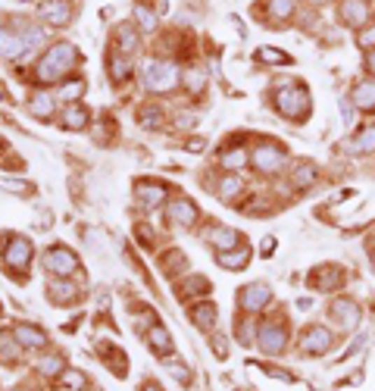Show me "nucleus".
Masks as SVG:
<instances>
[{"instance_id":"41","label":"nucleus","mask_w":375,"mask_h":391,"mask_svg":"<svg viewBox=\"0 0 375 391\" xmlns=\"http://www.w3.org/2000/svg\"><path fill=\"white\" fill-rule=\"evenodd\" d=\"M82 88H85V82H82V78H76V82H69V85H63V97H66V100H72V97H78V94H82Z\"/></svg>"},{"instance_id":"7","label":"nucleus","mask_w":375,"mask_h":391,"mask_svg":"<svg viewBox=\"0 0 375 391\" xmlns=\"http://www.w3.org/2000/svg\"><path fill=\"white\" fill-rule=\"evenodd\" d=\"M253 166H257L260 172H278L281 166H285V151H281L278 144H260L257 151H253Z\"/></svg>"},{"instance_id":"26","label":"nucleus","mask_w":375,"mask_h":391,"mask_svg":"<svg viewBox=\"0 0 375 391\" xmlns=\"http://www.w3.org/2000/svg\"><path fill=\"white\" fill-rule=\"evenodd\" d=\"M351 151L353 153H369V151H375V125H366V129L351 141Z\"/></svg>"},{"instance_id":"17","label":"nucleus","mask_w":375,"mask_h":391,"mask_svg":"<svg viewBox=\"0 0 375 391\" xmlns=\"http://www.w3.org/2000/svg\"><path fill=\"white\" fill-rule=\"evenodd\" d=\"M353 104L363 113H375V82H360L353 88Z\"/></svg>"},{"instance_id":"43","label":"nucleus","mask_w":375,"mask_h":391,"mask_svg":"<svg viewBox=\"0 0 375 391\" xmlns=\"http://www.w3.org/2000/svg\"><path fill=\"white\" fill-rule=\"evenodd\" d=\"M188 288H191V291H200V294H206V291H210V282H206V279H200V275H194V279L188 282Z\"/></svg>"},{"instance_id":"5","label":"nucleus","mask_w":375,"mask_h":391,"mask_svg":"<svg viewBox=\"0 0 375 391\" xmlns=\"http://www.w3.org/2000/svg\"><path fill=\"white\" fill-rule=\"evenodd\" d=\"M44 269L53 275L69 279L72 273H78V257L72 251H66V247H50V251L44 254Z\"/></svg>"},{"instance_id":"15","label":"nucleus","mask_w":375,"mask_h":391,"mask_svg":"<svg viewBox=\"0 0 375 391\" xmlns=\"http://www.w3.org/2000/svg\"><path fill=\"white\" fill-rule=\"evenodd\" d=\"M310 285H313V288H319V291H332V288H338V285H341V269H334V266L316 269V273L310 275Z\"/></svg>"},{"instance_id":"33","label":"nucleus","mask_w":375,"mask_h":391,"mask_svg":"<svg viewBox=\"0 0 375 391\" xmlns=\"http://www.w3.org/2000/svg\"><path fill=\"white\" fill-rule=\"evenodd\" d=\"M135 19H138V25L144 32H153L157 29V13H150L147 6H135Z\"/></svg>"},{"instance_id":"29","label":"nucleus","mask_w":375,"mask_h":391,"mask_svg":"<svg viewBox=\"0 0 375 391\" xmlns=\"http://www.w3.org/2000/svg\"><path fill=\"white\" fill-rule=\"evenodd\" d=\"M119 47H122V53L129 57V53H135V47H138V32L132 29V25H119Z\"/></svg>"},{"instance_id":"4","label":"nucleus","mask_w":375,"mask_h":391,"mask_svg":"<svg viewBox=\"0 0 375 391\" xmlns=\"http://www.w3.org/2000/svg\"><path fill=\"white\" fill-rule=\"evenodd\" d=\"M144 85L150 88V91H172V88L178 85L176 66H172V63H160V60L147 63V69H144Z\"/></svg>"},{"instance_id":"35","label":"nucleus","mask_w":375,"mask_h":391,"mask_svg":"<svg viewBox=\"0 0 375 391\" xmlns=\"http://www.w3.org/2000/svg\"><path fill=\"white\" fill-rule=\"evenodd\" d=\"M141 123H144V129H157V125L163 123V110H157V107L141 110Z\"/></svg>"},{"instance_id":"8","label":"nucleus","mask_w":375,"mask_h":391,"mask_svg":"<svg viewBox=\"0 0 375 391\" xmlns=\"http://www.w3.org/2000/svg\"><path fill=\"white\" fill-rule=\"evenodd\" d=\"M285 345H288V329L281 322H266L260 329V348H263V354H281Z\"/></svg>"},{"instance_id":"39","label":"nucleus","mask_w":375,"mask_h":391,"mask_svg":"<svg viewBox=\"0 0 375 391\" xmlns=\"http://www.w3.org/2000/svg\"><path fill=\"white\" fill-rule=\"evenodd\" d=\"M63 385L66 388H85V376L76 373V369H69V373H63Z\"/></svg>"},{"instance_id":"47","label":"nucleus","mask_w":375,"mask_h":391,"mask_svg":"<svg viewBox=\"0 0 375 391\" xmlns=\"http://www.w3.org/2000/svg\"><path fill=\"white\" fill-rule=\"evenodd\" d=\"M144 391H160V388H153V385H147V388H144Z\"/></svg>"},{"instance_id":"1","label":"nucleus","mask_w":375,"mask_h":391,"mask_svg":"<svg viewBox=\"0 0 375 391\" xmlns=\"http://www.w3.org/2000/svg\"><path fill=\"white\" fill-rule=\"evenodd\" d=\"M41 29L31 22H25V19H16L13 22V29H0V57L6 60H19L25 50H31V47L41 44Z\"/></svg>"},{"instance_id":"13","label":"nucleus","mask_w":375,"mask_h":391,"mask_svg":"<svg viewBox=\"0 0 375 391\" xmlns=\"http://www.w3.org/2000/svg\"><path fill=\"white\" fill-rule=\"evenodd\" d=\"M31 260V245L29 238H10V247H6V266L13 269H29Z\"/></svg>"},{"instance_id":"48","label":"nucleus","mask_w":375,"mask_h":391,"mask_svg":"<svg viewBox=\"0 0 375 391\" xmlns=\"http://www.w3.org/2000/svg\"><path fill=\"white\" fill-rule=\"evenodd\" d=\"M372 269H375V254H372Z\"/></svg>"},{"instance_id":"23","label":"nucleus","mask_w":375,"mask_h":391,"mask_svg":"<svg viewBox=\"0 0 375 391\" xmlns=\"http://www.w3.org/2000/svg\"><path fill=\"white\" fill-rule=\"evenodd\" d=\"M191 320L197 322L200 329H210L213 322H216V304H210V301H204V304L191 307Z\"/></svg>"},{"instance_id":"11","label":"nucleus","mask_w":375,"mask_h":391,"mask_svg":"<svg viewBox=\"0 0 375 391\" xmlns=\"http://www.w3.org/2000/svg\"><path fill=\"white\" fill-rule=\"evenodd\" d=\"M38 16H41V22H47V25H66L72 19V13L63 0H44V4L38 6Z\"/></svg>"},{"instance_id":"2","label":"nucleus","mask_w":375,"mask_h":391,"mask_svg":"<svg viewBox=\"0 0 375 391\" xmlns=\"http://www.w3.org/2000/svg\"><path fill=\"white\" fill-rule=\"evenodd\" d=\"M78 63V50L72 44H53L50 50L44 53V60L38 63V78H41L44 85L57 82L59 76H66V72L72 69V66Z\"/></svg>"},{"instance_id":"14","label":"nucleus","mask_w":375,"mask_h":391,"mask_svg":"<svg viewBox=\"0 0 375 391\" xmlns=\"http://www.w3.org/2000/svg\"><path fill=\"white\" fill-rule=\"evenodd\" d=\"M332 348V332L325 326H313L310 332L304 335V350L306 354H325Z\"/></svg>"},{"instance_id":"28","label":"nucleus","mask_w":375,"mask_h":391,"mask_svg":"<svg viewBox=\"0 0 375 391\" xmlns=\"http://www.w3.org/2000/svg\"><path fill=\"white\" fill-rule=\"evenodd\" d=\"M16 348H19L16 335H13V332H0V363H13V360H16Z\"/></svg>"},{"instance_id":"24","label":"nucleus","mask_w":375,"mask_h":391,"mask_svg":"<svg viewBox=\"0 0 375 391\" xmlns=\"http://www.w3.org/2000/svg\"><path fill=\"white\" fill-rule=\"evenodd\" d=\"M266 13H269L272 22H288L294 13V0H269V6H266Z\"/></svg>"},{"instance_id":"16","label":"nucleus","mask_w":375,"mask_h":391,"mask_svg":"<svg viewBox=\"0 0 375 391\" xmlns=\"http://www.w3.org/2000/svg\"><path fill=\"white\" fill-rule=\"evenodd\" d=\"M206 238H210V245L216 247L219 254H222V251H234V247H238L241 235L234 232V228H213V232L206 235Z\"/></svg>"},{"instance_id":"32","label":"nucleus","mask_w":375,"mask_h":391,"mask_svg":"<svg viewBox=\"0 0 375 391\" xmlns=\"http://www.w3.org/2000/svg\"><path fill=\"white\" fill-rule=\"evenodd\" d=\"M38 373H44V376H57V373H63V357H41L38 360Z\"/></svg>"},{"instance_id":"38","label":"nucleus","mask_w":375,"mask_h":391,"mask_svg":"<svg viewBox=\"0 0 375 391\" xmlns=\"http://www.w3.org/2000/svg\"><path fill=\"white\" fill-rule=\"evenodd\" d=\"M360 47H366V50H375V25H366L363 32H360Z\"/></svg>"},{"instance_id":"31","label":"nucleus","mask_w":375,"mask_h":391,"mask_svg":"<svg viewBox=\"0 0 375 391\" xmlns=\"http://www.w3.org/2000/svg\"><path fill=\"white\" fill-rule=\"evenodd\" d=\"M31 113H35V116H41V119L53 116V97H50V94H38V97L31 100Z\"/></svg>"},{"instance_id":"50","label":"nucleus","mask_w":375,"mask_h":391,"mask_svg":"<svg viewBox=\"0 0 375 391\" xmlns=\"http://www.w3.org/2000/svg\"><path fill=\"white\" fill-rule=\"evenodd\" d=\"M22 391H25V388H22Z\"/></svg>"},{"instance_id":"6","label":"nucleus","mask_w":375,"mask_h":391,"mask_svg":"<svg viewBox=\"0 0 375 391\" xmlns=\"http://www.w3.org/2000/svg\"><path fill=\"white\" fill-rule=\"evenodd\" d=\"M272 291L269 285H263V282H253V285H244L238 291V307L244 310V313H260L266 304H269Z\"/></svg>"},{"instance_id":"20","label":"nucleus","mask_w":375,"mask_h":391,"mask_svg":"<svg viewBox=\"0 0 375 391\" xmlns=\"http://www.w3.org/2000/svg\"><path fill=\"white\" fill-rule=\"evenodd\" d=\"M147 341L153 345V350H157V354H166V357H169L172 350H176V348H172L169 332H166V329H160V326H150V329H147Z\"/></svg>"},{"instance_id":"34","label":"nucleus","mask_w":375,"mask_h":391,"mask_svg":"<svg viewBox=\"0 0 375 391\" xmlns=\"http://www.w3.org/2000/svg\"><path fill=\"white\" fill-rule=\"evenodd\" d=\"M257 60H263V63H291V60H288V53L272 50V47H260V50H257Z\"/></svg>"},{"instance_id":"21","label":"nucleus","mask_w":375,"mask_h":391,"mask_svg":"<svg viewBox=\"0 0 375 391\" xmlns=\"http://www.w3.org/2000/svg\"><path fill=\"white\" fill-rule=\"evenodd\" d=\"M47 294H50L53 304H72L78 291H76V285H69V282H50Z\"/></svg>"},{"instance_id":"49","label":"nucleus","mask_w":375,"mask_h":391,"mask_svg":"<svg viewBox=\"0 0 375 391\" xmlns=\"http://www.w3.org/2000/svg\"><path fill=\"white\" fill-rule=\"evenodd\" d=\"M316 4H325V0H316Z\"/></svg>"},{"instance_id":"22","label":"nucleus","mask_w":375,"mask_h":391,"mask_svg":"<svg viewBox=\"0 0 375 391\" xmlns=\"http://www.w3.org/2000/svg\"><path fill=\"white\" fill-rule=\"evenodd\" d=\"M247 260H250V251H247V247H238V251H222V254H219V266H225V269H244Z\"/></svg>"},{"instance_id":"40","label":"nucleus","mask_w":375,"mask_h":391,"mask_svg":"<svg viewBox=\"0 0 375 391\" xmlns=\"http://www.w3.org/2000/svg\"><path fill=\"white\" fill-rule=\"evenodd\" d=\"M234 191H241V181H238V179H234V175H229V179H225V181H222V185H219V194H222V198H225V200H229V198H232V194H234Z\"/></svg>"},{"instance_id":"27","label":"nucleus","mask_w":375,"mask_h":391,"mask_svg":"<svg viewBox=\"0 0 375 391\" xmlns=\"http://www.w3.org/2000/svg\"><path fill=\"white\" fill-rule=\"evenodd\" d=\"M291 181H294V188L313 185V181H316V166H313V163H297V170H294Z\"/></svg>"},{"instance_id":"30","label":"nucleus","mask_w":375,"mask_h":391,"mask_svg":"<svg viewBox=\"0 0 375 391\" xmlns=\"http://www.w3.org/2000/svg\"><path fill=\"white\" fill-rule=\"evenodd\" d=\"M129 72H132V63L125 57H113V63H110V76H113V82H125L129 78Z\"/></svg>"},{"instance_id":"9","label":"nucleus","mask_w":375,"mask_h":391,"mask_svg":"<svg viewBox=\"0 0 375 391\" xmlns=\"http://www.w3.org/2000/svg\"><path fill=\"white\" fill-rule=\"evenodd\" d=\"M332 316L338 320V326H341V329H347V332H351V329H357V322L363 320V310H360L357 301H351V298H338V301L332 304Z\"/></svg>"},{"instance_id":"42","label":"nucleus","mask_w":375,"mask_h":391,"mask_svg":"<svg viewBox=\"0 0 375 391\" xmlns=\"http://www.w3.org/2000/svg\"><path fill=\"white\" fill-rule=\"evenodd\" d=\"M185 82H188V88H191L194 94H197L200 88H204V76H200L197 69H191V72H188V76H185Z\"/></svg>"},{"instance_id":"36","label":"nucleus","mask_w":375,"mask_h":391,"mask_svg":"<svg viewBox=\"0 0 375 391\" xmlns=\"http://www.w3.org/2000/svg\"><path fill=\"white\" fill-rule=\"evenodd\" d=\"M244 163H247V153H244V151H229V153L222 157V166H225V170H241Z\"/></svg>"},{"instance_id":"37","label":"nucleus","mask_w":375,"mask_h":391,"mask_svg":"<svg viewBox=\"0 0 375 391\" xmlns=\"http://www.w3.org/2000/svg\"><path fill=\"white\" fill-rule=\"evenodd\" d=\"M0 188H3V191H19V194H29L31 191L29 181H19V179H0Z\"/></svg>"},{"instance_id":"19","label":"nucleus","mask_w":375,"mask_h":391,"mask_svg":"<svg viewBox=\"0 0 375 391\" xmlns=\"http://www.w3.org/2000/svg\"><path fill=\"white\" fill-rule=\"evenodd\" d=\"M169 219L178 222V226H191V222L197 219V210H194V204H188V200H172L169 204Z\"/></svg>"},{"instance_id":"25","label":"nucleus","mask_w":375,"mask_h":391,"mask_svg":"<svg viewBox=\"0 0 375 391\" xmlns=\"http://www.w3.org/2000/svg\"><path fill=\"white\" fill-rule=\"evenodd\" d=\"M85 123H88V110H85V107L72 104V107H66L63 110V125L66 129H85Z\"/></svg>"},{"instance_id":"44","label":"nucleus","mask_w":375,"mask_h":391,"mask_svg":"<svg viewBox=\"0 0 375 391\" xmlns=\"http://www.w3.org/2000/svg\"><path fill=\"white\" fill-rule=\"evenodd\" d=\"M169 373H172V376H176V379H178V382H182V385H188V382H191V373H188V369H185V366H172V369H169Z\"/></svg>"},{"instance_id":"18","label":"nucleus","mask_w":375,"mask_h":391,"mask_svg":"<svg viewBox=\"0 0 375 391\" xmlns=\"http://www.w3.org/2000/svg\"><path fill=\"white\" fill-rule=\"evenodd\" d=\"M13 335H16V341L22 348H44L47 345L44 332H38L35 326H25V322H22V326H16V332H13Z\"/></svg>"},{"instance_id":"12","label":"nucleus","mask_w":375,"mask_h":391,"mask_svg":"<svg viewBox=\"0 0 375 391\" xmlns=\"http://www.w3.org/2000/svg\"><path fill=\"white\" fill-rule=\"evenodd\" d=\"M135 198H138V204L144 207V210H153V207L163 204L166 188L157 185V181H138V185H135Z\"/></svg>"},{"instance_id":"46","label":"nucleus","mask_w":375,"mask_h":391,"mask_svg":"<svg viewBox=\"0 0 375 391\" xmlns=\"http://www.w3.org/2000/svg\"><path fill=\"white\" fill-rule=\"evenodd\" d=\"M188 147H191L194 153H200V151H204V141H191V144H188Z\"/></svg>"},{"instance_id":"3","label":"nucleus","mask_w":375,"mask_h":391,"mask_svg":"<svg viewBox=\"0 0 375 391\" xmlns=\"http://www.w3.org/2000/svg\"><path fill=\"white\" fill-rule=\"evenodd\" d=\"M276 107H278L281 116H288V119H306V116H310L313 100H310V91H306L304 85H294V88L278 91Z\"/></svg>"},{"instance_id":"10","label":"nucleus","mask_w":375,"mask_h":391,"mask_svg":"<svg viewBox=\"0 0 375 391\" xmlns=\"http://www.w3.org/2000/svg\"><path fill=\"white\" fill-rule=\"evenodd\" d=\"M338 13H341V22L351 25V29H360L363 22H369V4L366 0H341Z\"/></svg>"},{"instance_id":"45","label":"nucleus","mask_w":375,"mask_h":391,"mask_svg":"<svg viewBox=\"0 0 375 391\" xmlns=\"http://www.w3.org/2000/svg\"><path fill=\"white\" fill-rule=\"evenodd\" d=\"M363 63H366V69H369V76L375 78V50H366V57H363Z\"/></svg>"}]
</instances>
